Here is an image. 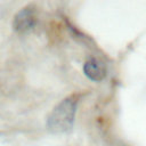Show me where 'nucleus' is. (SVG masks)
Segmentation results:
<instances>
[{"instance_id":"1","label":"nucleus","mask_w":146,"mask_h":146,"mask_svg":"<svg viewBox=\"0 0 146 146\" xmlns=\"http://www.w3.org/2000/svg\"><path fill=\"white\" fill-rule=\"evenodd\" d=\"M78 107V98L68 96L64 98L50 112L47 119V127L52 132H66L72 129Z\"/></svg>"},{"instance_id":"2","label":"nucleus","mask_w":146,"mask_h":146,"mask_svg":"<svg viewBox=\"0 0 146 146\" xmlns=\"http://www.w3.org/2000/svg\"><path fill=\"white\" fill-rule=\"evenodd\" d=\"M36 22V11L32 5L23 7L16 13L13 19V27L17 32H25L34 26Z\"/></svg>"},{"instance_id":"3","label":"nucleus","mask_w":146,"mask_h":146,"mask_svg":"<svg viewBox=\"0 0 146 146\" xmlns=\"http://www.w3.org/2000/svg\"><path fill=\"white\" fill-rule=\"evenodd\" d=\"M83 72L86 76L92 81H102L106 76V67L104 63L97 58L88 59L83 65Z\"/></svg>"}]
</instances>
